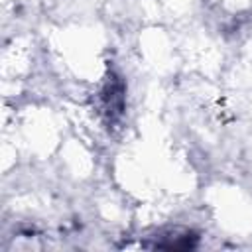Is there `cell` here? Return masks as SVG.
<instances>
[{
	"instance_id": "obj_1",
	"label": "cell",
	"mask_w": 252,
	"mask_h": 252,
	"mask_svg": "<svg viewBox=\"0 0 252 252\" xmlns=\"http://www.w3.org/2000/svg\"><path fill=\"white\" fill-rule=\"evenodd\" d=\"M124 104H126L124 79L118 73L110 71L100 91L96 93V112L106 126H114L124 114Z\"/></svg>"
},
{
	"instance_id": "obj_2",
	"label": "cell",
	"mask_w": 252,
	"mask_h": 252,
	"mask_svg": "<svg viewBox=\"0 0 252 252\" xmlns=\"http://www.w3.org/2000/svg\"><path fill=\"white\" fill-rule=\"evenodd\" d=\"M199 242V236L189 228H165L159 234H156V240L148 244L150 248H161V250H191Z\"/></svg>"
}]
</instances>
